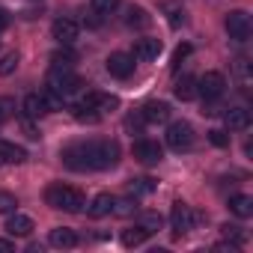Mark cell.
Masks as SVG:
<instances>
[{
	"label": "cell",
	"mask_w": 253,
	"mask_h": 253,
	"mask_svg": "<svg viewBox=\"0 0 253 253\" xmlns=\"http://www.w3.org/2000/svg\"><path fill=\"white\" fill-rule=\"evenodd\" d=\"M45 113H51V107H48L45 95L30 92V95L24 98V116H27V119H39V116H45Z\"/></svg>",
	"instance_id": "7c38bea8"
},
{
	"label": "cell",
	"mask_w": 253,
	"mask_h": 253,
	"mask_svg": "<svg viewBox=\"0 0 253 253\" xmlns=\"http://www.w3.org/2000/svg\"><path fill=\"white\" fill-rule=\"evenodd\" d=\"M146 238H149V232H146V229H143L140 223L122 232V244H125V247H140V244H143Z\"/></svg>",
	"instance_id": "44dd1931"
},
{
	"label": "cell",
	"mask_w": 253,
	"mask_h": 253,
	"mask_svg": "<svg viewBox=\"0 0 253 253\" xmlns=\"http://www.w3.org/2000/svg\"><path fill=\"white\" fill-rule=\"evenodd\" d=\"M125 24H128V27H146V24H149V15H146V9H140V6H131V9H128V18H125Z\"/></svg>",
	"instance_id": "603a6c76"
},
{
	"label": "cell",
	"mask_w": 253,
	"mask_h": 253,
	"mask_svg": "<svg viewBox=\"0 0 253 253\" xmlns=\"http://www.w3.org/2000/svg\"><path fill=\"white\" fill-rule=\"evenodd\" d=\"M164 12H167V21H170V27H179V24L185 21V9H182L179 3H164Z\"/></svg>",
	"instance_id": "d4e9b609"
},
{
	"label": "cell",
	"mask_w": 253,
	"mask_h": 253,
	"mask_svg": "<svg viewBox=\"0 0 253 253\" xmlns=\"http://www.w3.org/2000/svg\"><path fill=\"white\" fill-rule=\"evenodd\" d=\"M223 89H226V81H223V75H220V72H206V75L197 81V95H203L206 101L220 98V95H223Z\"/></svg>",
	"instance_id": "8992f818"
},
{
	"label": "cell",
	"mask_w": 253,
	"mask_h": 253,
	"mask_svg": "<svg viewBox=\"0 0 253 253\" xmlns=\"http://www.w3.org/2000/svg\"><path fill=\"white\" fill-rule=\"evenodd\" d=\"M18 206V200L9 194V191H0V214H12Z\"/></svg>",
	"instance_id": "83f0119b"
},
{
	"label": "cell",
	"mask_w": 253,
	"mask_h": 253,
	"mask_svg": "<svg viewBox=\"0 0 253 253\" xmlns=\"http://www.w3.org/2000/svg\"><path fill=\"white\" fill-rule=\"evenodd\" d=\"M116 6H119V0H92V15L104 18L110 12H116Z\"/></svg>",
	"instance_id": "cb8c5ba5"
},
{
	"label": "cell",
	"mask_w": 253,
	"mask_h": 253,
	"mask_svg": "<svg viewBox=\"0 0 253 253\" xmlns=\"http://www.w3.org/2000/svg\"><path fill=\"white\" fill-rule=\"evenodd\" d=\"M110 206H113V197H110V194H98V197L89 203L86 214H89V217H104V214H110Z\"/></svg>",
	"instance_id": "ffe728a7"
},
{
	"label": "cell",
	"mask_w": 253,
	"mask_h": 253,
	"mask_svg": "<svg viewBox=\"0 0 253 253\" xmlns=\"http://www.w3.org/2000/svg\"><path fill=\"white\" fill-rule=\"evenodd\" d=\"M48 241H51L54 247L66 250V247H75V244H78V232H75V229H69V226H57V229H51Z\"/></svg>",
	"instance_id": "2e32d148"
},
{
	"label": "cell",
	"mask_w": 253,
	"mask_h": 253,
	"mask_svg": "<svg viewBox=\"0 0 253 253\" xmlns=\"http://www.w3.org/2000/svg\"><path fill=\"white\" fill-rule=\"evenodd\" d=\"M134 211H137V203H134L131 197L113 200V206H110V214H116V217H128V214H134Z\"/></svg>",
	"instance_id": "7402d4cb"
},
{
	"label": "cell",
	"mask_w": 253,
	"mask_h": 253,
	"mask_svg": "<svg viewBox=\"0 0 253 253\" xmlns=\"http://www.w3.org/2000/svg\"><path fill=\"white\" fill-rule=\"evenodd\" d=\"M209 140H211L214 146H226V143H229V134H226L223 128H211V131H209Z\"/></svg>",
	"instance_id": "d6a6232c"
},
{
	"label": "cell",
	"mask_w": 253,
	"mask_h": 253,
	"mask_svg": "<svg viewBox=\"0 0 253 253\" xmlns=\"http://www.w3.org/2000/svg\"><path fill=\"white\" fill-rule=\"evenodd\" d=\"M75 119H81V122H98L101 113L92 110V107H86V104H78V107H75Z\"/></svg>",
	"instance_id": "4316f807"
},
{
	"label": "cell",
	"mask_w": 253,
	"mask_h": 253,
	"mask_svg": "<svg viewBox=\"0 0 253 253\" xmlns=\"http://www.w3.org/2000/svg\"><path fill=\"white\" fill-rule=\"evenodd\" d=\"M66 167L72 170H107L116 167L119 161V146L113 140H89V143H78L69 146L63 152Z\"/></svg>",
	"instance_id": "6da1fadb"
},
{
	"label": "cell",
	"mask_w": 253,
	"mask_h": 253,
	"mask_svg": "<svg viewBox=\"0 0 253 253\" xmlns=\"http://www.w3.org/2000/svg\"><path fill=\"white\" fill-rule=\"evenodd\" d=\"M45 200L51 209H60V211H81L86 206L84 194L78 188H69V185H51L45 191Z\"/></svg>",
	"instance_id": "7a4b0ae2"
},
{
	"label": "cell",
	"mask_w": 253,
	"mask_h": 253,
	"mask_svg": "<svg viewBox=\"0 0 253 253\" xmlns=\"http://www.w3.org/2000/svg\"><path fill=\"white\" fill-rule=\"evenodd\" d=\"M12 107H15V104H12L9 98H0V125H3V122L12 116Z\"/></svg>",
	"instance_id": "836d02e7"
},
{
	"label": "cell",
	"mask_w": 253,
	"mask_h": 253,
	"mask_svg": "<svg viewBox=\"0 0 253 253\" xmlns=\"http://www.w3.org/2000/svg\"><path fill=\"white\" fill-rule=\"evenodd\" d=\"M134 158L143 161V164H158L164 158V149L155 143V140H137L134 143Z\"/></svg>",
	"instance_id": "30bf717a"
},
{
	"label": "cell",
	"mask_w": 253,
	"mask_h": 253,
	"mask_svg": "<svg viewBox=\"0 0 253 253\" xmlns=\"http://www.w3.org/2000/svg\"><path fill=\"white\" fill-rule=\"evenodd\" d=\"M15 250V244L12 241H6V238H0V253H12Z\"/></svg>",
	"instance_id": "8d00e7d4"
},
{
	"label": "cell",
	"mask_w": 253,
	"mask_h": 253,
	"mask_svg": "<svg viewBox=\"0 0 253 253\" xmlns=\"http://www.w3.org/2000/svg\"><path fill=\"white\" fill-rule=\"evenodd\" d=\"M48 89H51L54 95L66 98V95H72V92L81 89V78H78L72 69H51V75H48Z\"/></svg>",
	"instance_id": "3957f363"
},
{
	"label": "cell",
	"mask_w": 253,
	"mask_h": 253,
	"mask_svg": "<svg viewBox=\"0 0 253 253\" xmlns=\"http://www.w3.org/2000/svg\"><path fill=\"white\" fill-rule=\"evenodd\" d=\"M140 226L152 235V232H158L161 229V214L158 211H146V214H140Z\"/></svg>",
	"instance_id": "484cf974"
},
{
	"label": "cell",
	"mask_w": 253,
	"mask_h": 253,
	"mask_svg": "<svg viewBox=\"0 0 253 253\" xmlns=\"http://www.w3.org/2000/svg\"><path fill=\"white\" fill-rule=\"evenodd\" d=\"M188 57H191V45L185 42V45H179V48L173 51V72H176V69H179V66H182Z\"/></svg>",
	"instance_id": "f546056e"
},
{
	"label": "cell",
	"mask_w": 253,
	"mask_h": 253,
	"mask_svg": "<svg viewBox=\"0 0 253 253\" xmlns=\"http://www.w3.org/2000/svg\"><path fill=\"white\" fill-rule=\"evenodd\" d=\"M223 24H226V33H229L232 42H247V39H250L253 24H250V15H247L244 9H232Z\"/></svg>",
	"instance_id": "277c9868"
},
{
	"label": "cell",
	"mask_w": 253,
	"mask_h": 253,
	"mask_svg": "<svg viewBox=\"0 0 253 253\" xmlns=\"http://www.w3.org/2000/svg\"><path fill=\"white\" fill-rule=\"evenodd\" d=\"M170 223H173V235L179 238V235H185V232H191V229H194V223H197V214L191 211V206H185V203H173Z\"/></svg>",
	"instance_id": "52a82bcc"
},
{
	"label": "cell",
	"mask_w": 253,
	"mask_h": 253,
	"mask_svg": "<svg viewBox=\"0 0 253 253\" xmlns=\"http://www.w3.org/2000/svg\"><path fill=\"white\" fill-rule=\"evenodd\" d=\"M223 122H226L229 131H244L247 125H250V113H247L244 107H229V110L223 113Z\"/></svg>",
	"instance_id": "4fadbf2b"
},
{
	"label": "cell",
	"mask_w": 253,
	"mask_h": 253,
	"mask_svg": "<svg viewBox=\"0 0 253 253\" xmlns=\"http://www.w3.org/2000/svg\"><path fill=\"white\" fill-rule=\"evenodd\" d=\"M128 188H131V194H149L155 185H152V179H131Z\"/></svg>",
	"instance_id": "1f68e13d"
},
{
	"label": "cell",
	"mask_w": 253,
	"mask_h": 253,
	"mask_svg": "<svg viewBox=\"0 0 253 253\" xmlns=\"http://www.w3.org/2000/svg\"><path fill=\"white\" fill-rule=\"evenodd\" d=\"M51 33H54V39H57L60 45H72V42L78 39L81 27H78V21H72V18H57L54 27H51Z\"/></svg>",
	"instance_id": "9c48e42d"
},
{
	"label": "cell",
	"mask_w": 253,
	"mask_h": 253,
	"mask_svg": "<svg viewBox=\"0 0 253 253\" xmlns=\"http://www.w3.org/2000/svg\"><path fill=\"white\" fill-rule=\"evenodd\" d=\"M107 72H110L113 78H119V81L131 78V72H134V57H131V54H122V51L110 54V57H107Z\"/></svg>",
	"instance_id": "ba28073f"
},
{
	"label": "cell",
	"mask_w": 253,
	"mask_h": 253,
	"mask_svg": "<svg viewBox=\"0 0 253 253\" xmlns=\"http://www.w3.org/2000/svg\"><path fill=\"white\" fill-rule=\"evenodd\" d=\"M235 72H238V78H241L244 84L250 81V75H247V60H244V57H238V60H235Z\"/></svg>",
	"instance_id": "e575fe53"
},
{
	"label": "cell",
	"mask_w": 253,
	"mask_h": 253,
	"mask_svg": "<svg viewBox=\"0 0 253 253\" xmlns=\"http://www.w3.org/2000/svg\"><path fill=\"white\" fill-rule=\"evenodd\" d=\"M6 232L9 235H18V238H24V235H30L33 232V220L27 217V214H9V220H6Z\"/></svg>",
	"instance_id": "9a60e30c"
},
{
	"label": "cell",
	"mask_w": 253,
	"mask_h": 253,
	"mask_svg": "<svg viewBox=\"0 0 253 253\" xmlns=\"http://www.w3.org/2000/svg\"><path fill=\"white\" fill-rule=\"evenodd\" d=\"M15 69H18V54H6L3 60H0V75H3V78L12 75Z\"/></svg>",
	"instance_id": "f1b7e54d"
},
{
	"label": "cell",
	"mask_w": 253,
	"mask_h": 253,
	"mask_svg": "<svg viewBox=\"0 0 253 253\" xmlns=\"http://www.w3.org/2000/svg\"><path fill=\"white\" fill-rule=\"evenodd\" d=\"M72 63H75L72 54H54L51 57V69H72Z\"/></svg>",
	"instance_id": "4dcf8cb0"
},
{
	"label": "cell",
	"mask_w": 253,
	"mask_h": 253,
	"mask_svg": "<svg viewBox=\"0 0 253 253\" xmlns=\"http://www.w3.org/2000/svg\"><path fill=\"white\" fill-rule=\"evenodd\" d=\"M194 143V128H191V122L179 119V122H170V128H167V146L182 152V149H191Z\"/></svg>",
	"instance_id": "5b68a950"
},
{
	"label": "cell",
	"mask_w": 253,
	"mask_h": 253,
	"mask_svg": "<svg viewBox=\"0 0 253 253\" xmlns=\"http://www.w3.org/2000/svg\"><path fill=\"white\" fill-rule=\"evenodd\" d=\"M161 39H137V45H134V60H143V63H149V60H158V54H161Z\"/></svg>",
	"instance_id": "8fae6325"
},
{
	"label": "cell",
	"mask_w": 253,
	"mask_h": 253,
	"mask_svg": "<svg viewBox=\"0 0 253 253\" xmlns=\"http://www.w3.org/2000/svg\"><path fill=\"white\" fill-rule=\"evenodd\" d=\"M6 27H9V12L0 6V30H6Z\"/></svg>",
	"instance_id": "d590c367"
},
{
	"label": "cell",
	"mask_w": 253,
	"mask_h": 253,
	"mask_svg": "<svg viewBox=\"0 0 253 253\" xmlns=\"http://www.w3.org/2000/svg\"><path fill=\"white\" fill-rule=\"evenodd\" d=\"M173 92H176V98H182V101H191V98L197 95V81H194L191 75H185V78H179V81H176Z\"/></svg>",
	"instance_id": "d6986e66"
},
{
	"label": "cell",
	"mask_w": 253,
	"mask_h": 253,
	"mask_svg": "<svg viewBox=\"0 0 253 253\" xmlns=\"http://www.w3.org/2000/svg\"><path fill=\"white\" fill-rule=\"evenodd\" d=\"M140 116H143V122H167L170 119V104L167 101H149Z\"/></svg>",
	"instance_id": "5bb4252c"
},
{
	"label": "cell",
	"mask_w": 253,
	"mask_h": 253,
	"mask_svg": "<svg viewBox=\"0 0 253 253\" xmlns=\"http://www.w3.org/2000/svg\"><path fill=\"white\" fill-rule=\"evenodd\" d=\"M229 211L238 214V217H250V214H253V197H247V194L229 197Z\"/></svg>",
	"instance_id": "ac0fdd59"
},
{
	"label": "cell",
	"mask_w": 253,
	"mask_h": 253,
	"mask_svg": "<svg viewBox=\"0 0 253 253\" xmlns=\"http://www.w3.org/2000/svg\"><path fill=\"white\" fill-rule=\"evenodd\" d=\"M27 158V152L15 143H6V140H0V164H21Z\"/></svg>",
	"instance_id": "e0dca14e"
}]
</instances>
